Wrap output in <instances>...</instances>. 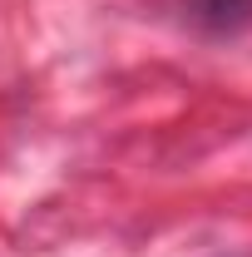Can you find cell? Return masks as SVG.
<instances>
[{
  "label": "cell",
  "mask_w": 252,
  "mask_h": 257,
  "mask_svg": "<svg viewBox=\"0 0 252 257\" xmlns=\"http://www.w3.org/2000/svg\"><path fill=\"white\" fill-rule=\"evenodd\" d=\"M178 15L203 35H242L252 25V0H178Z\"/></svg>",
  "instance_id": "cell-1"
}]
</instances>
